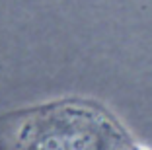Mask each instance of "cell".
Masks as SVG:
<instances>
[{
  "mask_svg": "<svg viewBox=\"0 0 152 150\" xmlns=\"http://www.w3.org/2000/svg\"><path fill=\"white\" fill-rule=\"evenodd\" d=\"M0 150H134V144L99 103L63 97L2 115Z\"/></svg>",
  "mask_w": 152,
  "mask_h": 150,
  "instance_id": "obj_1",
  "label": "cell"
}]
</instances>
